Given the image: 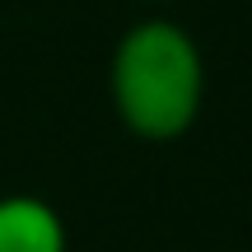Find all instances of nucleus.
I'll list each match as a JSON object with an SVG mask.
<instances>
[{
  "mask_svg": "<svg viewBox=\"0 0 252 252\" xmlns=\"http://www.w3.org/2000/svg\"><path fill=\"white\" fill-rule=\"evenodd\" d=\"M0 252H70L61 210L33 191L0 196Z\"/></svg>",
  "mask_w": 252,
  "mask_h": 252,
  "instance_id": "f03ea898",
  "label": "nucleus"
},
{
  "mask_svg": "<svg viewBox=\"0 0 252 252\" xmlns=\"http://www.w3.org/2000/svg\"><path fill=\"white\" fill-rule=\"evenodd\" d=\"M150 5H168V0H150Z\"/></svg>",
  "mask_w": 252,
  "mask_h": 252,
  "instance_id": "7ed1b4c3",
  "label": "nucleus"
},
{
  "mask_svg": "<svg viewBox=\"0 0 252 252\" xmlns=\"http://www.w3.org/2000/svg\"><path fill=\"white\" fill-rule=\"evenodd\" d=\"M108 98L135 140H182L206 103V56L196 37L173 19L131 24L108 61Z\"/></svg>",
  "mask_w": 252,
  "mask_h": 252,
  "instance_id": "f257e3e1",
  "label": "nucleus"
}]
</instances>
